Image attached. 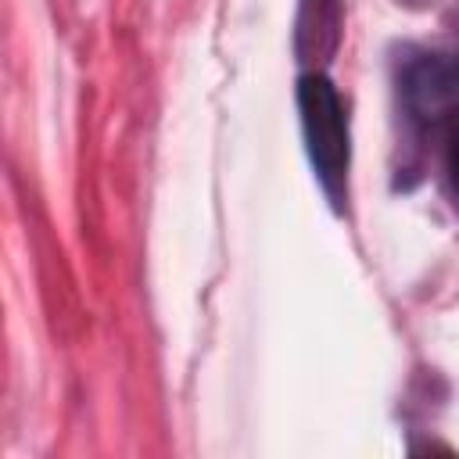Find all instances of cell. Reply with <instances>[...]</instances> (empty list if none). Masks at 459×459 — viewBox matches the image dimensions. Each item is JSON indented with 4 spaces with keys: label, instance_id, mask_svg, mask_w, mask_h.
<instances>
[{
    "label": "cell",
    "instance_id": "1",
    "mask_svg": "<svg viewBox=\"0 0 459 459\" xmlns=\"http://www.w3.org/2000/svg\"><path fill=\"white\" fill-rule=\"evenodd\" d=\"M298 115H301V133H305V151L308 161L333 204H341L344 186H348V165H351V147H348V118L344 104L333 90V82L319 72L298 79Z\"/></svg>",
    "mask_w": 459,
    "mask_h": 459
},
{
    "label": "cell",
    "instance_id": "2",
    "mask_svg": "<svg viewBox=\"0 0 459 459\" xmlns=\"http://www.w3.org/2000/svg\"><path fill=\"white\" fill-rule=\"evenodd\" d=\"M402 100L409 115L427 126H448L459 115V61L445 54H420L402 68Z\"/></svg>",
    "mask_w": 459,
    "mask_h": 459
},
{
    "label": "cell",
    "instance_id": "3",
    "mask_svg": "<svg viewBox=\"0 0 459 459\" xmlns=\"http://www.w3.org/2000/svg\"><path fill=\"white\" fill-rule=\"evenodd\" d=\"M448 176H452V190H455V197H459V136H455L452 154H448Z\"/></svg>",
    "mask_w": 459,
    "mask_h": 459
}]
</instances>
